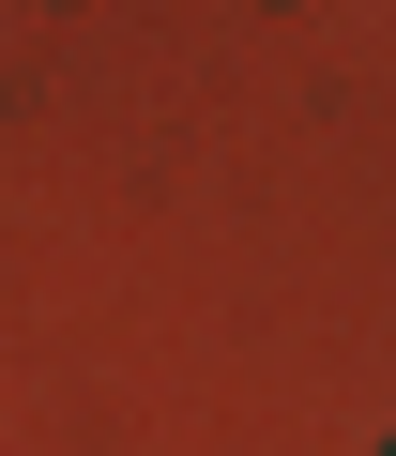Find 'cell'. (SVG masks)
<instances>
[{
	"mask_svg": "<svg viewBox=\"0 0 396 456\" xmlns=\"http://www.w3.org/2000/svg\"><path fill=\"white\" fill-rule=\"evenodd\" d=\"M381 456H396V441H381Z\"/></svg>",
	"mask_w": 396,
	"mask_h": 456,
	"instance_id": "obj_1",
	"label": "cell"
}]
</instances>
